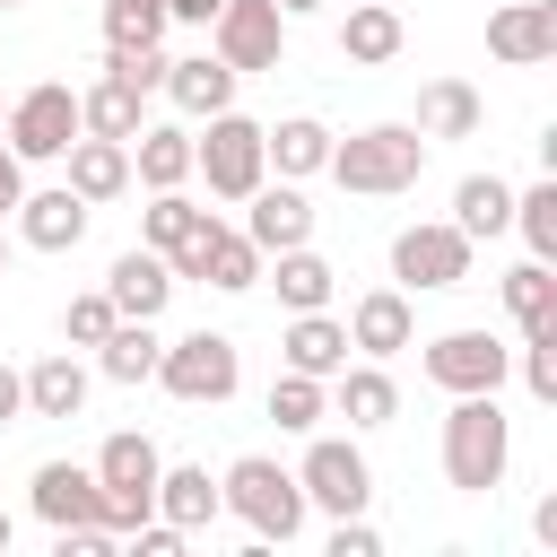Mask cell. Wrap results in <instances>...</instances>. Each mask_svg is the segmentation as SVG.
Masks as SVG:
<instances>
[{
  "mask_svg": "<svg viewBox=\"0 0 557 557\" xmlns=\"http://www.w3.org/2000/svg\"><path fill=\"white\" fill-rule=\"evenodd\" d=\"M0 113H9V96H0Z\"/></svg>",
  "mask_w": 557,
  "mask_h": 557,
  "instance_id": "cell-51",
  "label": "cell"
},
{
  "mask_svg": "<svg viewBox=\"0 0 557 557\" xmlns=\"http://www.w3.org/2000/svg\"><path fill=\"white\" fill-rule=\"evenodd\" d=\"M244 235H252V252L270 261V252H287V244H313V200L278 174V183H252L244 191Z\"/></svg>",
  "mask_w": 557,
  "mask_h": 557,
  "instance_id": "cell-13",
  "label": "cell"
},
{
  "mask_svg": "<svg viewBox=\"0 0 557 557\" xmlns=\"http://www.w3.org/2000/svg\"><path fill=\"white\" fill-rule=\"evenodd\" d=\"M296 487H305L313 513H366L374 505V461L348 435H313L305 461H296Z\"/></svg>",
  "mask_w": 557,
  "mask_h": 557,
  "instance_id": "cell-10",
  "label": "cell"
},
{
  "mask_svg": "<svg viewBox=\"0 0 557 557\" xmlns=\"http://www.w3.org/2000/svg\"><path fill=\"white\" fill-rule=\"evenodd\" d=\"M9 218H17V244H26V252H78V244H87V218H96V209H87V200H78L70 183H52V191H26V200H17Z\"/></svg>",
  "mask_w": 557,
  "mask_h": 557,
  "instance_id": "cell-16",
  "label": "cell"
},
{
  "mask_svg": "<svg viewBox=\"0 0 557 557\" xmlns=\"http://www.w3.org/2000/svg\"><path fill=\"white\" fill-rule=\"evenodd\" d=\"M200 35H209V52H218L235 78H252V70H278V52H287V9H278V0H218V17H209Z\"/></svg>",
  "mask_w": 557,
  "mask_h": 557,
  "instance_id": "cell-9",
  "label": "cell"
},
{
  "mask_svg": "<svg viewBox=\"0 0 557 557\" xmlns=\"http://www.w3.org/2000/svg\"><path fill=\"white\" fill-rule=\"evenodd\" d=\"M0 9H26V0H0Z\"/></svg>",
  "mask_w": 557,
  "mask_h": 557,
  "instance_id": "cell-50",
  "label": "cell"
},
{
  "mask_svg": "<svg viewBox=\"0 0 557 557\" xmlns=\"http://www.w3.org/2000/svg\"><path fill=\"white\" fill-rule=\"evenodd\" d=\"M174 278H200V287H218V296H244V287H261V252H252L244 226H226V218L209 209L200 235L174 252Z\"/></svg>",
  "mask_w": 557,
  "mask_h": 557,
  "instance_id": "cell-11",
  "label": "cell"
},
{
  "mask_svg": "<svg viewBox=\"0 0 557 557\" xmlns=\"http://www.w3.org/2000/svg\"><path fill=\"white\" fill-rule=\"evenodd\" d=\"M87 470H96V522H104L113 540H122L131 522H148V513H157V470H165V453H157L139 426L104 435Z\"/></svg>",
  "mask_w": 557,
  "mask_h": 557,
  "instance_id": "cell-4",
  "label": "cell"
},
{
  "mask_svg": "<svg viewBox=\"0 0 557 557\" xmlns=\"http://www.w3.org/2000/svg\"><path fill=\"white\" fill-rule=\"evenodd\" d=\"M174 261L165 252H148V244H131V252H113V270H104V296H113V313L122 322H157L165 305H174Z\"/></svg>",
  "mask_w": 557,
  "mask_h": 557,
  "instance_id": "cell-14",
  "label": "cell"
},
{
  "mask_svg": "<svg viewBox=\"0 0 557 557\" xmlns=\"http://www.w3.org/2000/svg\"><path fill=\"white\" fill-rule=\"evenodd\" d=\"M513 235L531 244V261H557V174L513 191Z\"/></svg>",
  "mask_w": 557,
  "mask_h": 557,
  "instance_id": "cell-36",
  "label": "cell"
},
{
  "mask_svg": "<svg viewBox=\"0 0 557 557\" xmlns=\"http://www.w3.org/2000/svg\"><path fill=\"white\" fill-rule=\"evenodd\" d=\"M157 348H165V339H157V322H113V331L96 339V374H104V383H122V392H139V383L157 374Z\"/></svg>",
  "mask_w": 557,
  "mask_h": 557,
  "instance_id": "cell-31",
  "label": "cell"
},
{
  "mask_svg": "<svg viewBox=\"0 0 557 557\" xmlns=\"http://www.w3.org/2000/svg\"><path fill=\"white\" fill-rule=\"evenodd\" d=\"M400 44H409V26H400V9H392V0H348V17H339V52H348L357 70L400 61Z\"/></svg>",
  "mask_w": 557,
  "mask_h": 557,
  "instance_id": "cell-24",
  "label": "cell"
},
{
  "mask_svg": "<svg viewBox=\"0 0 557 557\" xmlns=\"http://www.w3.org/2000/svg\"><path fill=\"white\" fill-rule=\"evenodd\" d=\"M165 17H174V26H209V17H218V0H165Z\"/></svg>",
  "mask_w": 557,
  "mask_h": 557,
  "instance_id": "cell-45",
  "label": "cell"
},
{
  "mask_svg": "<svg viewBox=\"0 0 557 557\" xmlns=\"http://www.w3.org/2000/svg\"><path fill=\"white\" fill-rule=\"evenodd\" d=\"M122 540L104 531V522H70V531H52V557H113Z\"/></svg>",
  "mask_w": 557,
  "mask_h": 557,
  "instance_id": "cell-42",
  "label": "cell"
},
{
  "mask_svg": "<svg viewBox=\"0 0 557 557\" xmlns=\"http://www.w3.org/2000/svg\"><path fill=\"white\" fill-rule=\"evenodd\" d=\"M470 252H479V244H470L453 218H418V226L392 235V287H409V296H444V287L470 278Z\"/></svg>",
  "mask_w": 557,
  "mask_h": 557,
  "instance_id": "cell-7",
  "label": "cell"
},
{
  "mask_svg": "<svg viewBox=\"0 0 557 557\" xmlns=\"http://www.w3.org/2000/svg\"><path fill=\"white\" fill-rule=\"evenodd\" d=\"M17 200H26V165H17V148L0 139V218H9Z\"/></svg>",
  "mask_w": 557,
  "mask_h": 557,
  "instance_id": "cell-44",
  "label": "cell"
},
{
  "mask_svg": "<svg viewBox=\"0 0 557 557\" xmlns=\"http://www.w3.org/2000/svg\"><path fill=\"white\" fill-rule=\"evenodd\" d=\"M479 122H487V96L470 78H426L418 87V131L426 139H470Z\"/></svg>",
  "mask_w": 557,
  "mask_h": 557,
  "instance_id": "cell-27",
  "label": "cell"
},
{
  "mask_svg": "<svg viewBox=\"0 0 557 557\" xmlns=\"http://www.w3.org/2000/svg\"><path fill=\"white\" fill-rule=\"evenodd\" d=\"M505 374H513V348L496 331H444V339H426V383L435 392H496Z\"/></svg>",
  "mask_w": 557,
  "mask_h": 557,
  "instance_id": "cell-12",
  "label": "cell"
},
{
  "mask_svg": "<svg viewBox=\"0 0 557 557\" xmlns=\"http://www.w3.org/2000/svg\"><path fill=\"white\" fill-rule=\"evenodd\" d=\"M78 409H87V366L70 348L35 357L26 366V418H78Z\"/></svg>",
  "mask_w": 557,
  "mask_h": 557,
  "instance_id": "cell-30",
  "label": "cell"
},
{
  "mask_svg": "<svg viewBox=\"0 0 557 557\" xmlns=\"http://www.w3.org/2000/svg\"><path fill=\"white\" fill-rule=\"evenodd\" d=\"M148 383H165L183 409H218V400L244 392V348H235L226 331H183V339L157 348V374H148Z\"/></svg>",
  "mask_w": 557,
  "mask_h": 557,
  "instance_id": "cell-5",
  "label": "cell"
},
{
  "mask_svg": "<svg viewBox=\"0 0 557 557\" xmlns=\"http://www.w3.org/2000/svg\"><path fill=\"white\" fill-rule=\"evenodd\" d=\"M165 96H174L183 122H209V113L235 104V70L218 52H183V61H165Z\"/></svg>",
  "mask_w": 557,
  "mask_h": 557,
  "instance_id": "cell-22",
  "label": "cell"
},
{
  "mask_svg": "<svg viewBox=\"0 0 557 557\" xmlns=\"http://www.w3.org/2000/svg\"><path fill=\"white\" fill-rule=\"evenodd\" d=\"M418 339V313H409V287H366L348 305V348L357 357H400Z\"/></svg>",
  "mask_w": 557,
  "mask_h": 557,
  "instance_id": "cell-17",
  "label": "cell"
},
{
  "mask_svg": "<svg viewBox=\"0 0 557 557\" xmlns=\"http://www.w3.org/2000/svg\"><path fill=\"white\" fill-rule=\"evenodd\" d=\"M104 78L157 96V87H165V52H157V44H104Z\"/></svg>",
  "mask_w": 557,
  "mask_h": 557,
  "instance_id": "cell-38",
  "label": "cell"
},
{
  "mask_svg": "<svg viewBox=\"0 0 557 557\" xmlns=\"http://www.w3.org/2000/svg\"><path fill=\"white\" fill-rule=\"evenodd\" d=\"M331 409L348 418V435H374V426L400 418V383L383 374V357H357V366L331 374Z\"/></svg>",
  "mask_w": 557,
  "mask_h": 557,
  "instance_id": "cell-19",
  "label": "cell"
},
{
  "mask_svg": "<svg viewBox=\"0 0 557 557\" xmlns=\"http://www.w3.org/2000/svg\"><path fill=\"white\" fill-rule=\"evenodd\" d=\"M17 418H26V374L0 357V426H17Z\"/></svg>",
  "mask_w": 557,
  "mask_h": 557,
  "instance_id": "cell-43",
  "label": "cell"
},
{
  "mask_svg": "<svg viewBox=\"0 0 557 557\" xmlns=\"http://www.w3.org/2000/svg\"><path fill=\"white\" fill-rule=\"evenodd\" d=\"M261 157L287 174V183H305V174H322L331 165V122H313V113H287L278 131L261 122Z\"/></svg>",
  "mask_w": 557,
  "mask_h": 557,
  "instance_id": "cell-28",
  "label": "cell"
},
{
  "mask_svg": "<svg viewBox=\"0 0 557 557\" xmlns=\"http://www.w3.org/2000/svg\"><path fill=\"white\" fill-rule=\"evenodd\" d=\"M9 540H17V522H9V513H0V557H9Z\"/></svg>",
  "mask_w": 557,
  "mask_h": 557,
  "instance_id": "cell-48",
  "label": "cell"
},
{
  "mask_svg": "<svg viewBox=\"0 0 557 557\" xmlns=\"http://www.w3.org/2000/svg\"><path fill=\"white\" fill-rule=\"evenodd\" d=\"M278 9H287V17H313V9H322V0H278Z\"/></svg>",
  "mask_w": 557,
  "mask_h": 557,
  "instance_id": "cell-47",
  "label": "cell"
},
{
  "mask_svg": "<svg viewBox=\"0 0 557 557\" xmlns=\"http://www.w3.org/2000/svg\"><path fill=\"white\" fill-rule=\"evenodd\" d=\"M270 418H278V435H313V426L331 418V383L278 366V383H270Z\"/></svg>",
  "mask_w": 557,
  "mask_h": 557,
  "instance_id": "cell-35",
  "label": "cell"
},
{
  "mask_svg": "<svg viewBox=\"0 0 557 557\" xmlns=\"http://www.w3.org/2000/svg\"><path fill=\"white\" fill-rule=\"evenodd\" d=\"M131 183L183 191V183H191V131H183V122H139V131H131Z\"/></svg>",
  "mask_w": 557,
  "mask_h": 557,
  "instance_id": "cell-23",
  "label": "cell"
},
{
  "mask_svg": "<svg viewBox=\"0 0 557 557\" xmlns=\"http://www.w3.org/2000/svg\"><path fill=\"white\" fill-rule=\"evenodd\" d=\"M331 557H383V531L366 513H331Z\"/></svg>",
  "mask_w": 557,
  "mask_h": 557,
  "instance_id": "cell-41",
  "label": "cell"
},
{
  "mask_svg": "<svg viewBox=\"0 0 557 557\" xmlns=\"http://www.w3.org/2000/svg\"><path fill=\"white\" fill-rule=\"evenodd\" d=\"M157 513H165L183 540L209 531V522H218V479H209L200 461H165V470H157Z\"/></svg>",
  "mask_w": 557,
  "mask_h": 557,
  "instance_id": "cell-26",
  "label": "cell"
},
{
  "mask_svg": "<svg viewBox=\"0 0 557 557\" xmlns=\"http://www.w3.org/2000/svg\"><path fill=\"white\" fill-rule=\"evenodd\" d=\"M513 470V418L496 409V392H453V418H444V479L461 496H487L505 487Z\"/></svg>",
  "mask_w": 557,
  "mask_h": 557,
  "instance_id": "cell-3",
  "label": "cell"
},
{
  "mask_svg": "<svg viewBox=\"0 0 557 557\" xmlns=\"http://www.w3.org/2000/svg\"><path fill=\"white\" fill-rule=\"evenodd\" d=\"M426 131L418 122H366V131H348V139H331V183L339 191H357V200H392V191H418V174H426Z\"/></svg>",
  "mask_w": 557,
  "mask_h": 557,
  "instance_id": "cell-1",
  "label": "cell"
},
{
  "mask_svg": "<svg viewBox=\"0 0 557 557\" xmlns=\"http://www.w3.org/2000/svg\"><path fill=\"white\" fill-rule=\"evenodd\" d=\"M113 322H122V313H113V296L96 287V296H70V313H61V339H70V348H96Z\"/></svg>",
  "mask_w": 557,
  "mask_h": 557,
  "instance_id": "cell-39",
  "label": "cell"
},
{
  "mask_svg": "<svg viewBox=\"0 0 557 557\" xmlns=\"http://www.w3.org/2000/svg\"><path fill=\"white\" fill-rule=\"evenodd\" d=\"M513 366H522V392H531V400H557V331L522 339V348H513Z\"/></svg>",
  "mask_w": 557,
  "mask_h": 557,
  "instance_id": "cell-40",
  "label": "cell"
},
{
  "mask_svg": "<svg viewBox=\"0 0 557 557\" xmlns=\"http://www.w3.org/2000/svg\"><path fill=\"white\" fill-rule=\"evenodd\" d=\"M531 531H540V548H557V496H540V505H531Z\"/></svg>",
  "mask_w": 557,
  "mask_h": 557,
  "instance_id": "cell-46",
  "label": "cell"
},
{
  "mask_svg": "<svg viewBox=\"0 0 557 557\" xmlns=\"http://www.w3.org/2000/svg\"><path fill=\"white\" fill-rule=\"evenodd\" d=\"M0 139L17 148V165H52V157L78 139V87H70V78H35L26 96H9Z\"/></svg>",
  "mask_w": 557,
  "mask_h": 557,
  "instance_id": "cell-6",
  "label": "cell"
},
{
  "mask_svg": "<svg viewBox=\"0 0 557 557\" xmlns=\"http://www.w3.org/2000/svg\"><path fill=\"white\" fill-rule=\"evenodd\" d=\"M261 278L278 287V305H287V313H313V305H331V287H339V270H331L313 244H287V252H270V261H261Z\"/></svg>",
  "mask_w": 557,
  "mask_h": 557,
  "instance_id": "cell-25",
  "label": "cell"
},
{
  "mask_svg": "<svg viewBox=\"0 0 557 557\" xmlns=\"http://www.w3.org/2000/svg\"><path fill=\"white\" fill-rule=\"evenodd\" d=\"M278 357H287V374H313V383H331V374L348 366V322H339L331 305H313V313H287V331H278Z\"/></svg>",
  "mask_w": 557,
  "mask_h": 557,
  "instance_id": "cell-18",
  "label": "cell"
},
{
  "mask_svg": "<svg viewBox=\"0 0 557 557\" xmlns=\"http://www.w3.org/2000/svg\"><path fill=\"white\" fill-rule=\"evenodd\" d=\"M0 278H9V235H0Z\"/></svg>",
  "mask_w": 557,
  "mask_h": 557,
  "instance_id": "cell-49",
  "label": "cell"
},
{
  "mask_svg": "<svg viewBox=\"0 0 557 557\" xmlns=\"http://www.w3.org/2000/svg\"><path fill=\"white\" fill-rule=\"evenodd\" d=\"M61 165H70V191H78L87 209H104V200L131 191V139H96V131H78V139L61 148Z\"/></svg>",
  "mask_w": 557,
  "mask_h": 557,
  "instance_id": "cell-20",
  "label": "cell"
},
{
  "mask_svg": "<svg viewBox=\"0 0 557 557\" xmlns=\"http://www.w3.org/2000/svg\"><path fill=\"white\" fill-rule=\"evenodd\" d=\"M496 296H505V313H513L522 339L557 331V270H548V261H513V270L496 278Z\"/></svg>",
  "mask_w": 557,
  "mask_h": 557,
  "instance_id": "cell-29",
  "label": "cell"
},
{
  "mask_svg": "<svg viewBox=\"0 0 557 557\" xmlns=\"http://www.w3.org/2000/svg\"><path fill=\"white\" fill-rule=\"evenodd\" d=\"M78 131H96V139H131V131H139V87H122V78L78 87Z\"/></svg>",
  "mask_w": 557,
  "mask_h": 557,
  "instance_id": "cell-33",
  "label": "cell"
},
{
  "mask_svg": "<svg viewBox=\"0 0 557 557\" xmlns=\"http://www.w3.org/2000/svg\"><path fill=\"white\" fill-rule=\"evenodd\" d=\"M191 174L218 191V200H244L252 183H270V157H261V122L252 113H209V139H191Z\"/></svg>",
  "mask_w": 557,
  "mask_h": 557,
  "instance_id": "cell-8",
  "label": "cell"
},
{
  "mask_svg": "<svg viewBox=\"0 0 557 557\" xmlns=\"http://www.w3.org/2000/svg\"><path fill=\"white\" fill-rule=\"evenodd\" d=\"M453 226H461L470 244L505 235V226H513V183H496V174H461V191H453Z\"/></svg>",
  "mask_w": 557,
  "mask_h": 557,
  "instance_id": "cell-32",
  "label": "cell"
},
{
  "mask_svg": "<svg viewBox=\"0 0 557 557\" xmlns=\"http://www.w3.org/2000/svg\"><path fill=\"white\" fill-rule=\"evenodd\" d=\"M218 513H235L261 548H287L296 531H305V487H296V470H278L270 453H235L226 470H218Z\"/></svg>",
  "mask_w": 557,
  "mask_h": 557,
  "instance_id": "cell-2",
  "label": "cell"
},
{
  "mask_svg": "<svg viewBox=\"0 0 557 557\" xmlns=\"http://www.w3.org/2000/svg\"><path fill=\"white\" fill-rule=\"evenodd\" d=\"M26 505H35V522H52V531L96 522V470H87V461H35Z\"/></svg>",
  "mask_w": 557,
  "mask_h": 557,
  "instance_id": "cell-21",
  "label": "cell"
},
{
  "mask_svg": "<svg viewBox=\"0 0 557 557\" xmlns=\"http://www.w3.org/2000/svg\"><path fill=\"white\" fill-rule=\"evenodd\" d=\"M165 26V0H104V44H157Z\"/></svg>",
  "mask_w": 557,
  "mask_h": 557,
  "instance_id": "cell-37",
  "label": "cell"
},
{
  "mask_svg": "<svg viewBox=\"0 0 557 557\" xmlns=\"http://www.w3.org/2000/svg\"><path fill=\"white\" fill-rule=\"evenodd\" d=\"M200 218H209V209H191L183 191H148V209H139V244L174 261V252H183V244L200 235Z\"/></svg>",
  "mask_w": 557,
  "mask_h": 557,
  "instance_id": "cell-34",
  "label": "cell"
},
{
  "mask_svg": "<svg viewBox=\"0 0 557 557\" xmlns=\"http://www.w3.org/2000/svg\"><path fill=\"white\" fill-rule=\"evenodd\" d=\"M487 52H496L505 70L557 61V0H505V9L487 17Z\"/></svg>",
  "mask_w": 557,
  "mask_h": 557,
  "instance_id": "cell-15",
  "label": "cell"
}]
</instances>
